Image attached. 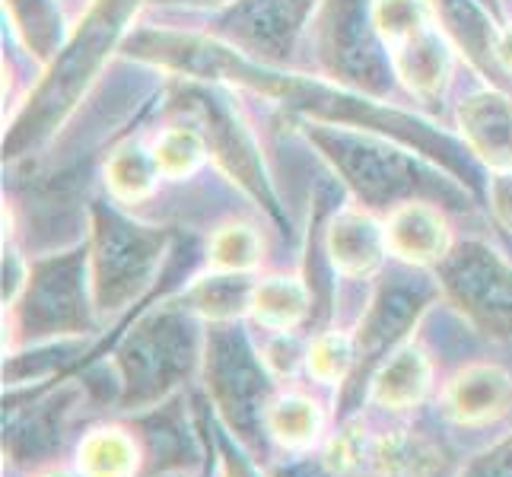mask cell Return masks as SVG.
<instances>
[{"label": "cell", "instance_id": "836d02e7", "mask_svg": "<svg viewBox=\"0 0 512 477\" xmlns=\"http://www.w3.org/2000/svg\"><path fill=\"white\" fill-rule=\"evenodd\" d=\"M264 360H268L271 373L284 376V373H293V366H296L299 360H306V353H299L296 341L290 338V331H287V334H280V341H277V344L268 347V357H264Z\"/></svg>", "mask_w": 512, "mask_h": 477}, {"label": "cell", "instance_id": "7c38bea8", "mask_svg": "<svg viewBox=\"0 0 512 477\" xmlns=\"http://www.w3.org/2000/svg\"><path fill=\"white\" fill-rule=\"evenodd\" d=\"M315 4L319 0H236L223 29L233 39L229 45L242 48L245 55L280 64L306 29Z\"/></svg>", "mask_w": 512, "mask_h": 477}, {"label": "cell", "instance_id": "8d00e7d4", "mask_svg": "<svg viewBox=\"0 0 512 477\" xmlns=\"http://www.w3.org/2000/svg\"><path fill=\"white\" fill-rule=\"evenodd\" d=\"M493 58H497V67L512 74V26L500 29L497 35V48H493Z\"/></svg>", "mask_w": 512, "mask_h": 477}, {"label": "cell", "instance_id": "8fae6325", "mask_svg": "<svg viewBox=\"0 0 512 477\" xmlns=\"http://www.w3.org/2000/svg\"><path fill=\"white\" fill-rule=\"evenodd\" d=\"M439 290H443L439 280L420 274V268L385 277L353 334L357 338V369L353 373L369 376L388 353L398 350L420 322V315L433 306Z\"/></svg>", "mask_w": 512, "mask_h": 477}, {"label": "cell", "instance_id": "ffe728a7", "mask_svg": "<svg viewBox=\"0 0 512 477\" xmlns=\"http://www.w3.org/2000/svg\"><path fill=\"white\" fill-rule=\"evenodd\" d=\"M309 312H312V293L299 277L271 274L264 280H255L249 315L261 328L287 334L303 325Z\"/></svg>", "mask_w": 512, "mask_h": 477}, {"label": "cell", "instance_id": "d590c367", "mask_svg": "<svg viewBox=\"0 0 512 477\" xmlns=\"http://www.w3.org/2000/svg\"><path fill=\"white\" fill-rule=\"evenodd\" d=\"M220 455H223V474L226 477H258V471L245 462L239 452L229 449V443H220Z\"/></svg>", "mask_w": 512, "mask_h": 477}, {"label": "cell", "instance_id": "4dcf8cb0", "mask_svg": "<svg viewBox=\"0 0 512 477\" xmlns=\"http://www.w3.org/2000/svg\"><path fill=\"white\" fill-rule=\"evenodd\" d=\"M458 477H512V433L481 452Z\"/></svg>", "mask_w": 512, "mask_h": 477}, {"label": "cell", "instance_id": "d6a6232c", "mask_svg": "<svg viewBox=\"0 0 512 477\" xmlns=\"http://www.w3.org/2000/svg\"><path fill=\"white\" fill-rule=\"evenodd\" d=\"M29 274H32V268L23 261V255L7 249L4 252V306L7 309H13L16 303H20V296L29 284Z\"/></svg>", "mask_w": 512, "mask_h": 477}, {"label": "cell", "instance_id": "e0dca14e", "mask_svg": "<svg viewBox=\"0 0 512 477\" xmlns=\"http://www.w3.org/2000/svg\"><path fill=\"white\" fill-rule=\"evenodd\" d=\"M325 252L344 277H369L388 255L385 226L363 207H347L328 223Z\"/></svg>", "mask_w": 512, "mask_h": 477}, {"label": "cell", "instance_id": "ba28073f", "mask_svg": "<svg viewBox=\"0 0 512 477\" xmlns=\"http://www.w3.org/2000/svg\"><path fill=\"white\" fill-rule=\"evenodd\" d=\"M319 58L341 86L382 99L392 90V51L373 20V0H325L319 13Z\"/></svg>", "mask_w": 512, "mask_h": 477}, {"label": "cell", "instance_id": "4fadbf2b", "mask_svg": "<svg viewBox=\"0 0 512 477\" xmlns=\"http://www.w3.org/2000/svg\"><path fill=\"white\" fill-rule=\"evenodd\" d=\"M512 411V376L497 363H471L446 382L443 417L455 427H490Z\"/></svg>", "mask_w": 512, "mask_h": 477}, {"label": "cell", "instance_id": "7402d4cb", "mask_svg": "<svg viewBox=\"0 0 512 477\" xmlns=\"http://www.w3.org/2000/svg\"><path fill=\"white\" fill-rule=\"evenodd\" d=\"M264 433H268L280 449L306 452L315 443H322L325 433V411L322 404L309 395H277L264 417Z\"/></svg>", "mask_w": 512, "mask_h": 477}, {"label": "cell", "instance_id": "5b68a950", "mask_svg": "<svg viewBox=\"0 0 512 477\" xmlns=\"http://www.w3.org/2000/svg\"><path fill=\"white\" fill-rule=\"evenodd\" d=\"M194 360H198V334L188 309H163L140 322L115 353L121 376V408L140 411L166 401L179 388Z\"/></svg>", "mask_w": 512, "mask_h": 477}, {"label": "cell", "instance_id": "ac0fdd59", "mask_svg": "<svg viewBox=\"0 0 512 477\" xmlns=\"http://www.w3.org/2000/svg\"><path fill=\"white\" fill-rule=\"evenodd\" d=\"M433 388V363L417 344H401L369 376V401L382 411H414Z\"/></svg>", "mask_w": 512, "mask_h": 477}, {"label": "cell", "instance_id": "603a6c76", "mask_svg": "<svg viewBox=\"0 0 512 477\" xmlns=\"http://www.w3.org/2000/svg\"><path fill=\"white\" fill-rule=\"evenodd\" d=\"M252 290L255 284L245 280V274L214 271L201 280H194L185 293V309L191 315L204 318V322H236L252 309Z\"/></svg>", "mask_w": 512, "mask_h": 477}, {"label": "cell", "instance_id": "3957f363", "mask_svg": "<svg viewBox=\"0 0 512 477\" xmlns=\"http://www.w3.org/2000/svg\"><path fill=\"white\" fill-rule=\"evenodd\" d=\"M309 144L331 163V169L347 182L363 207H401L414 201L417 191H433L439 198H449L462 207L468 201L465 191H458L452 182H436V175L427 172L414 156L401 153L388 144V137L344 128V125H315L306 121Z\"/></svg>", "mask_w": 512, "mask_h": 477}, {"label": "cell", "instance_id": "cb8c5ba5", "mask_svg": "<svg viewBox=\"0 0 512 477\" xmlns=\"http://www.w3.org/2000/svg\"><path fill=\"white\" fill-rule=\"evenodd\" d=\"M160 179H163V172L156 166L153 150L137 144V140L118 147L109 156V163H105V185H109L112 198L121 204H140L153 198Z\"/></svg>", "mask_w": 512, "mask_h": 477}, {"label": "cell", "instance_id": "8992f818", "mask_svg": "<svg viewBox=\"0 0 512 477\" xmlns=\"http://www.w3.org/2000/svg\"><path fill=\"white\" fill-rule=\"evenodd\" d=\"M169 236L140 226L118 210L93 207L90 242V296L96 312H121L144 293L166 255Z\"/></svg>", "mask_w": 512, "mask_h": 477}, {"label": "cell", "instance_id": "f1b7e54d", "mask_svg": "<svg viewBox=\"0 0 512 477\" xmlns=\"http://www.w3.org/2000/svg\"><path fill=\"white\" fill-rule=\"evenodd\" d=\"M64 401H51L39 404L26 420H20L16 427H10L7 436V449L16 462H23L29 455H42L48 449H55L61 443V414H64Z\"/></svg>", "mask_w": 512, "mask_h": 477}, {"label": "cell", "instance_id": "6da1fadb", "mask_svg": "<svg viewBox=\"0 0 512 477\" xmlns=\"http://www.w3.org/2000/svg\"><path fill=\"white\" fill-rule=\"evenodd\" d=\"M125 55L150 67L169 70V74H179L185 80L226 83L239 86V90L261 93L280 102L284 109L303 115L306 121H315V125H344L401 140V144L417 147L423 156H430L433 163H443V169L455 182L468 185L471 194H478V166L468 156V147L427 125V121L379 105V99H363V93H353L347 86L319 77L287 74L277 64L245 55L236 45L191 32L140 29L125 39Z\"/></svg>", "mask_w": 512, "mask_h": 477}, {"label": "cell", "instance_id": "d6986e66", "mask_svg": "<svg viewBox=\"0 0 512 477\" xmlns=\"http://www.w3.org/2000/svg\"><path fill=\"white\" fill-rule=\"evenodd\" d=\"M436 23L443 26L449 42L462 48L468 61L481 70L497 67L493 48H497L500 20L493 16L481 0H430Z\"/></svg>", "mask_w": 512, "mask_h": 477}, {"label": "cell", "instance_id": "30bf717a", "mask_svg": "<svg viewBox=\"0 0 512 477\" xmlns=\"http://www.w3.org/2000/svg\"><path fill=\"white\" fill-rule=\"evenodd\" d=\"M439 287L487 338H512V264L484 242H462L439 261Z\"/></svg>", "mask_w": 512, "mask_h": 477}, {"label": "cell", "instance_id": "7a4b0ae2", "mask_svg": "<svg viewBox=\"0 0 512 477\" xmlns=\"http://www.w3.org/2000/svg\"><path fill=\"white\" fill-rule=\"evenodd\" d=\"M144 0H93L83 13L80 26L67 35L58 58L48 64V74L26 99L20 115L13 118L10 134L4 137V156H23L26 150L39 147L42 140L64 125V118L77 109L80 96L90 90L99 77L105 58L115 45L125 39L131 16Z\"/></svg>", "mask_w": 512, "mask_h": 477}, {"label": "cell", "instance_id": "e575fe53", "mask_svg": "<svg viewBox=\"0 0 512 477\" xmlns=\"http://www.w3.org/2000/svg\"><path fill=\"white\" fill-rule=\"evenodd\" d=\"M277 477H344V474H338L334 468H328V462L322 458V452L319 455H306V458H299V462H293V465H284L277 471Z\"/></svg>", "mask_w": 512, "mask_h": 477}, {"label": "cell", "instance_id": "4316f807", "mask_svg": "<svg viewBox=\"0 0 512 477\" xmlns=\"http://www.w3.org/2000/svg\"><path fill=\"white\" fill-rule=\"evenodd\" d=\"M156 166H160L163 179H188L207 163V140L194 125H172L166 128L153 144Z\"/></svg>", "mask_w": 512, "mask_h": 477}, {"label": "cell", "instance_id": "44dd1931", "mask_svg": "<svg viewBox=\"0 0 512 477\" xmlns=\"http://www.w3.org/2000/svg\"><path fill=\"white\" fill-rule=\"evenodd\" d=\"M144 465V449L125 427H99L77 446L80 477H137Z\"/></svg>", "mask_w": 512, "mask_h": 477}, {"label": "cell", "instance_id": "5bb4252c", "mask_svg": "<svg viewBox=\"0 0 512 477\" xmlns=\"http://www.w3.org/2000/svg\"><path fill=\"white\" fill-rule=\"evenodd\" d=\"M465 147L493 172L512 169V99L497 90L471 93L458 102Z\"/></svg>", "mask_w": 512, "mask_h": 477}, {"label": "cell", "instance_id": "83f0119b", "mask_svg": "<svg viewBox=\"0 0 512 477\" xmlns=\"http://www.w3.org/2000/svg\"><path fill=\"white\" fill-rule=\"evenodd\" d=\"M303 363L315 382L338 385L357 369V338L347 331H325L309 344Z\"/></svg>", "mask_w": 512, "mask_h": 477}, {"label": "cell", "instance_id": "f546056e", "mask_svg": "<svg viewBox=\"0 0 512 477\" xmlns=\"http://www.w3.org/2000/svg\"><path fill=\"white\" fill-rule=\"evenodd\" d=\"M373 20L388 48L411 39L414 32L427 29L436 16L430 0H373Z\"/></svg>", "mask_w": 512, "mask_h": 477}, {"label": "cell", "instance_id": "f35d334b", "mask_svg": "<svg viewBox=\"0 0 512 477\" xmlns=\"http://www.w3.org/2000/svg\"><path fill=\"white\" fill-rule=\"evenodd\" d=\"M385 477H443V468H423V471H404V474H385Z\"/></svg>", "mask_w": 512, "mask_h": 477}, {"label": "cell", "instance_id": "ab89813d", "mask_svg": "<svg viewBox=\"0 0 512 477\" xmlns=\"http://www.w3.org/2000/svg\"><path fill=\"white\" fill-rule=\"evenodd\" d=\"M481 4H484V7H487V10L500 20V0H481Z\"/></svg>", "mask_w": 512, "mask_h": 477}, {"label": "cell", "instance_id": "74e56055", "mask_svg": "<svg viewBox=\"0 0 512 477\" xmlns=\"http://www.w3.org/2000/svg\"><path fill=\"white\" fill-rule=\"evenodd\" d=\"M160 7H188V10H214V7H226L233 0H153Z\"/></svg>", "mask_w": 512, "mask_h": 477}, {"label": "cell", "instance_id": "9c48e42d", "mask_svg": "<svg viewBox=\"0 0 512 477\" xmlns=\"http://www.w3.org/2000/svg\"><path fill=\"white\" fill-rule=\"evenodd\" d=\"M90 287V252H67L39 261L29 274V284L13 306L16 331L26 338H67L90 331L93 296Z\"/></svg>", "mask_w": 512, "mask_h": 477}, {"label": "cell", "instance_id": "1f68e13d", "mask_svg": "<svg viewBox=\"0 0 512 477\" xmlns=\"http://www.w3.org/2000/svg\"><path fill=\"white\" fill-rule=\"evenodd\" d=\"M487 198H490V210H493V217H497V223L512 233V169L490 175Z\"/></svg>", "mask_w": 512, "mask_h": 477}, {"label": "cell", "instance_id": "60d3db41", "mask_svg": "<svg viewBox=\"0 0 512 477\" xmlns=\"http://www.w3.org/2000/svg\"><path fill=\"white\" fill-rule=\"evenodd\" d=\"M35 477H70L67 471H42V474H35Z\"/></svg>", "mask_w": 512, "mask_h": 477}, {"label": "cell", "instance_id": "9a60e30c", "mask_svg": "<svg viewBox=\"0 0 512 477\" xmlns=\"http://www.w3.org/2000/svg\"><path fill=\"white\" fill-rule=\"evenodd\" d=\"M388 252L411 268H430L452 252L449 226L443 214L427 201H408L385 220Z\"/></svg>", "mask_w": 512, "mask_h": 477}, {"label": "cell", "instance_id": "277c9868", "mask_svg": "<svg viewBox=\"0 0 512 477\" xmlns=\"http://www.w3.org/2000/svg\"><path fill=\"white\" fill-rule=\"evenodd\" d=\"M204 382L220 420L245 449L261 443L264 417L274 395V376L236 322H214L204 338Z\"/></svg>", "mask_w": 512, "mask_h": 477}, {"label": "cell", "instance_id": "2e32d148", "mask_svg": "<svg viewBox=\"0 0 512 477\" xmlns=\"http://www.w3.org/2000/svg\"><path fill=\"white\" fill-rule=\"evenodd\" d=\"M392 51V67L395 77L408 86L417 99H439L446 93V86L452 80V42L449 35L430 23L427 29L414 32L411 39L398 42Z\"/></svg>", "mask_w": 512, "mask_h": 477}, {"label": "cell", "instance_id": "d4e9b609", "mask_svg": "<svg viewBox=\"0 0 512 477\" xmlns=\"http://www.w3.org/2000/svg\"><path fill=\"white\" fill-rule=\"evenodd\" d=\"M13 29L39 61H55L64 48V20L55 0H4Z\"/></svg>", "mask_w": 512, "mask_h": 477}, {"label": "cell", "instance_id": "484cf974", "mask_svg": "<svg viewBox=\"0 0 512 477\" xmlns=\"http://www.w3.org/2000/svg\"><path fill=\"white\" fill-rule=\"evenodd\" d=\"M264 245L255 226L249 223H223L214 229L207 245V264L214 271H229V274H249L261 264Z\"/></svg>", "mask_w": 512, "mask_h": 477}, {"label": "cell", "instance_id": "52a82bcc", "mask_svg": "<svg viewBox=\"0 0 512 477\" xmlns=\"http://www.w3.org/2000/svg\"><path fill=\"white\" fill-rule=\"evenodd\" d=\"M172 102L175 109L185 112V125H194L204 134L210 156L217 159L229 179L239 182V188L252 194L258 207L268 210L277 223L284 220L271 179L261 163V150L233 99L207 90V86H201V80H185V86L172 96Z\"/></svg>", "mask_w": 512, "mask_h": 477}]
</instances>
